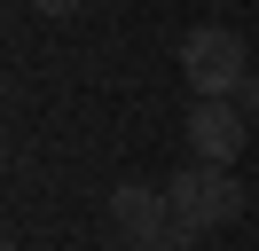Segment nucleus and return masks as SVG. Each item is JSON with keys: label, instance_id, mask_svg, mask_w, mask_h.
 Listing matches in <instances>:
<instances>
[{"label": "nucleus", "instance_id": "nucleus-2", "mask_svg": "<svg viewBox=\"0 0 259 251\" xmlns=\"http://www.w3.org/2000/svg\"><path fill=\"white\" fill-rule=\"evenodd\" d=\"M181 78L196 87V102H236V87L251 78V47H243V31L196 24L189 39H181Z\"/></svg>", "mask_w": 259, "mask_h": 251}, {"label": "nucleus", "instance_id": "nucleus-5", "mask_svg": "<svg viewBox=\"0 0 259 251\" xmlns=\"http://www.w3.org/2000/svg\"><path fill=\"white\" fill-rule=\"evenodd\" d=\"M87 0H32V16H48V24H63V16H79Z\"/></svg>", "mask_w": 259, "mask_h": 251}, {"label": "nucleus", "instance_id": "nucleus-3", "mask_svg": "<svg viewBox=\"0 0 259 251\" xmlns=\"http://www.w3.org/2000/svg\"><path fill=\"white\" fill-rule=\"evenodd\" d=\"M173 212H181V228L189 235H212V228H228V220L243 212V188H236V165H189V173H173Z\"/></svg>", "mask_w": 259, "mask_h": 251}, {"label": "nucleus", "instance_id": "nucleus-4", "mask_svg": "<svg viewBox=\"0 0 259 251\" xmlns=\"http://www.w3.org/2000/svg\"><path fill=\"white\" fill-rule=\"evenodd\" d=\"M243 134H251V118H243L236 102H196L189 118H181V141H189L196 165H236Z\"/></svg>", "mask_w": 259, "mask_h": 251}, {"label": "nucleus", "instance_id": "nucleus-1", "mask_svg": "<svg viewBox=\"0 0 259 251\" xmlns=\"http://www.w3.org/2000/svg\"><path fill=\"white\" fill-rule=\"evenodd\" d=\"M110 235H118L126 251H189V243H196V235L181 228L173 196L149 188V181H118V188H110Z\"/></svg>", "mask_w": 259, "mask_h": 251}, {"label": "nucleus", "instance_id": "nucleus-6", "mask_svg": "<svg viewBox=\"0 0 259 251\" xmlns=\"http://www.w3.org/2000/svg\"><path fill=\"white\" fill-rule=\"evenodd\" d=\"M236 110H243V118H259V78H243V87H236Z\"/></svg>", "mask_w": 259, "mask_h": 251}]
</instances>
